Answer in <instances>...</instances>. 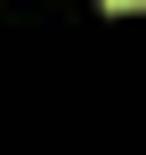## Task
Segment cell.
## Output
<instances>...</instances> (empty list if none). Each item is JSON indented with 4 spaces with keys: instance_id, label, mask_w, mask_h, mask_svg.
<instances>
[{
    "instance_id": "cell-1",
    "label": "cell",
    "mask_w": 146,
    "mask_h": 155,
    "mask_svg": "<svg viewBox=\"0 0 146 155\" xmlns=\"http://www.w3.org/2000/svg\"><path fill=\"white\" fill-rule=\"evenodd\" d=\"M106 8H146V0H106Z\"/></svg>"
}]
</instances>
